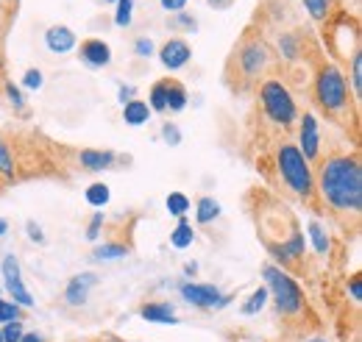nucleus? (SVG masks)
Listing matches in <instances>:
<instances>
[{
	"label": "nucleus",
	"mask_w": 362,
	"mask_h": 342,
	"mask_svg": "<svg viewBox=\"0 0 362 342\" xmlns=\"http://www.w3.org/2000/svg\"><path fill=\"white\" fill-rule=\"evenodd\" d=\"M134 56L136 59H151V56H156V45H153V40H151V37H136Z\"/></svg>",
	"instance_id": "nucleus-38"
},
{
	"label": "nucleus",
	"mask_w": 362,
	"mask_h": 342,
	"mask_svg": "<svg viewBox=\"0 0 362 342\" xmlns=\"http://www.w3.org/2000/svg\"><path fill=\"white\" fill-rule=\"evenodd\" d=\"M3 92H6V100H8V106L14 109V114H20V117H28V114H31V112H28V98H25L23 86L8 81V78H3Z\"/></svg>",
	"instance_id": "nucleus-23"
},
{
	"label": "nucleus",
	"mask_w": 362,
	"mask_h": 342,
	"mask_svg": "<svg viewBox=\"0 0 362 342\" xmlns=\"http://www.w3.org/2000/svg\"><path fill=\"white\" fill-rule=\"evenodd\" d=\"M307 342H329V340H326V337H310Z\"/></svg>",
	"instance_id": "nucleus-49"
},
{
	"label": "nucleus",
	"mask_w": 362,
	"mask_h": 342,
	"mask_svg": "<svg viewBox=\"0 0 362 342\" xmlns=\"http://www.w3.org/2000/svg\"><path fill=\"white\" fill-rule=\"evenodd\" d=\"M257 98H259V106H262V114L265 120L281 131H293L298 123V103H296V95L293 89L287 86L284 78L279 76H268L257 84Z\"/></svg>",
	"instance_id": "nucleus-6"
},
{
	"label": "nucleus",
	"mask_w": 362,
	"mask_h": 342,
	"mask_svg": "<svg viewBox=\"0 0 362 342\" xmlns=\"http://www.w3.org/2000/svg\"><path fill=\"white\" fill-rule=\"evenodd\" d=\"M176 31H184V34H195L198 31V20L189 14V11H179L173 14V23H170Z\"/></svg>",
	"instance_id": "nucleus-34"
},
{
	"label": "nucleus",
	"mask_w": 362,
	"mask_h": 342,
	"mask_svg": "<svg viewBox=\"0 0 362 342\" xmlns=\"http://www.w3.org/2000/svg\"><path fill=\"white\" fill-rule=\"evenodd\" d=\"M273 170L279 175V181L284 184V189L290 195H296L298 201L317 206L315 198V170L313 165L304 159V153L298 151V145L293 139H281L273 151Z\"/></svg>",
	"instance_id": "nucleus-3"
},
{
	"label": "nucleus",
	"mask_w": 362,
	"mask_h": 342,
	"mask_svg": "<svg viewBox=\"0 0 362 342\" xmlns=\"http://www.w3.org/2000/svg\"><path fill=\"white\" fill-rule=\"evenodd\" d=\"M273 67V50L265 37L248 31L240 42L234 45V53L228 59V81L234 89H251L262 78H268Z\"/></svg>",
	"instance_id": "nucleus-2"
},
{
	"label": "nucleus",
	"mask_w": 362,
	"mask_h": 342,
	"mask_svg": "<svg viewBox=\"0 0 362 342\" xmlns=\"http://www.w3.org/2000/svg\"><path fill=\"white\" fill-rule=\"evenodd\" d=\"M313 98H315L317 109L326 117L337 120V123H349L351 106H357L351 92H349L346 73L334 61H320L317 64L315 81H313Z\"/></svg>",
	"instance_id": "nucleus-4"
},
{
	"label": "nucleus",
	"mask_w": 362,
	"mask_h": 342,
	"mask_svg": "<svg viewBox=\"0 0 362 342\" xmlns=\"http://www.w3.org/2000/svg\"><path fill=\"white\" fill-rule=\"evenodd\" d=\"M145 103L153 114H168V78H159V81L151 84Z\"/></svg>",
	"instance_id": "nucleus-24"
},
{
	"label": "nucleus",
	"mask_w": 362,
	"mask_h": 342,
	"mask_svg": "<svg viewBox=\"0 0 362 342\" xmlns=\"http://www.w3.org/2000/svg\"><path fill=\"white\" fill-rule=\"evenodd\" d=\"M20 342H45V337H42V334H37V331H25Z\"/></svg>",
	"instance_id": "nucleus-45"
},
{
	"label": "nucleus",
	"mask_w": 362,
	"mask_h": 342,
	"mask_svg": "<svg viewBox=\"0 0 362 342\" xmlns=\"http://www.w3.org/2000/svg\"><path fill=\"white\" fill-rule=\"evenodd\" d=\"M276 56L284 61V64H296L304 59V42H301V34L298 31H281L279 40H276Z\"/></svg>",
	"instance_id": "nucleus-16"
},
{
	"label": "nucleus",
	"mask_w": 362,
	"mask_h": 342,
	"mask_svg": "<svg viewBox=\"0 0 362 342\" xmlns=\"http://www.w3.org/2000/svg\"><path fill=\"white\" fill-rule=\"evenodd\" d=\"M192 242H195V228H192V223H189L187 217H179L176 228L170 231V245H173L176 251H187Z\"/></svg>",
	"instance_id": "nucleus-25"
},
{
	"label": "nucleus",
	"mask_w": 362,
	"mask_h": 342,
	"mask_svg": "<svg viewBox=\"0 0 362 342\" xmlns=\"http://www.w3.org/2000/svg\"><path fill=\"white\" fill-rule=\"evenodd\" d=\"M42 86H45V73H42L40 67H28V70L23 73V89L37 92V89H42Z\"/></svg>",
	"instance_id": "nucleus-35"
},
{
	"label": "nucleus",
	"mask_w": 362,
	"mask_h": 342,
	"mask_svg": "<svg viewBox=\"0 0 362 342\" xmlns=\"http://www.w3.org/2000/svg\"><path fill=\"white\" fill-rule=\"evenodd\" d=\"M25 234H28V240L37 242V245H45L47 242L45 231H42V225H40L37 220H25Z\"/></svg>",
	"instance_id": "nucleus-39"
},
{
	"label": "nucleus",
	"mask_w": 362,
	"mask_h": 342,
	"mask_svg": "<svg viewBox=\"0 0 362 342\" xmlns=\"http://www.w3.org/2000/svg\"><path fill=\"white\" fill-rule=\"evenodd\" d=\"M0 342H3V334H0Z\"/></svg>",
	"instance_id": "nucleus-51"
},
{
	"label": "nucleus",
	"mask_w": 362,
	"mask_h": 342,
	"mask_svg": "<svg viewBox=\"0 0 362 342\" xmlns=\"http://www.w3.org/2000/svg\"><path fill=\"white\" fill-rule=\"evenodd\" d=\"M159 8L173 17V14H179V11H187V0H159Z\"/></svg>",
	"instance_id": "nucleus-40"
},
{
	"label": "nucleus",
	"mask_w": 362,
	"mask_h": 342,
	"mask_svg": "<svg viewBox=\"0 0 362 342\" xmlns=\"http://www.w3.org/2000/svg\"><path fill=\"white\" fill-rule=\"evenodd\" d=\"M6 234H8V220L0 217V237H6Z\"/></svg>",
	"instance_id": "nucleus-47"
},
{
	"label": "nucleus",
	"mask_w": 362,
	"mask_h": 342,
	"mask_svg": "<svg viewBox=\"0 0 362 342\" xmlns=\"http://www.w3.org/2000/svg\"><path fill=\"white\" fill-rule=\"evenodd\" d=\"M307 234H310V242H313V248H315L317 256H329V251H332V240H329L326 228H323L317 220H310V223H307Z\"/></svg>",
	"instance_id": "nucleus-28"
},
{
	"label": "nucleus",
	"mask_w": 362,
	"mask_h": 342,
	"mask_svg": "<svg viewBox=\"0 0 362 342\" xmlns=\"http://www.w3.org/2000/svg\"><path fill=\"white\" fill-rule=\"evenodd\" d=\"M179 295L184 298V303L195 306V309H215V303L221 300V290L215 284H198V281H181Z\"/></svg>",
	"instance_id": "nucleus-10"
},
{
	"label": "nucleus",
	"mask_w": 362,
	"mask_h": 342,
	"mask_svg": "<svg viewBox=\"0 0 362 342\" xmlns=\"http://www.w3.org/2000/svg\"><path fill=\"white\" fill-rule=\"evenodd\" d=\"M84 201L90 204L92 209H106L109 206V201H112V189L103 184V181H95V184H90L87 187V192H84Z\"/></svg>",
	"instance_id": "nucleus-29"
},
{
	"label": "nucleus",
	"mask_w": 362,
	"mask_h": 342,
	"mask_svg": "<svg viewBox=\"0 0 362 342\" xmlns=\"http://www.w3.org/2000/svg\"><path fill=\"white\" fill-rule=\"evenodd\" d=\"M156 56H159V61H162V67L168 73H176V70H184L192 61V47L181 37H170L168 42L156 50Z\"/></svg>",
	"instance_id": "nucleus-9"
},
{
	"label": "nucleus",
	"mask_w": 362,
	"mask_h": 342,
	"mask_svg": "<svg viewBox=\"0 0 362 342\" xmlns=\"http://www.w3.org/2000/svg\"><path fill=\"white\" fill-rule=\"evenodd\" d=\"M23 314H25V309H20L14 300L0 298V326L14 323V320H23Z\"/></svg>",
	"instance_id": "nucleus-32"
},
{
	"label": "nucleus",
	"mask_w": 362,
	"mask_h": 342,
	"mask_svg": "<svg viewBox=\"0 0 362 342\" xmlns=\"http://www.w3.org/2000/svg\"><path fill=\"white\" fill-rule=\"evenodd\" d=\"M231 300H234V295H221V300L215 303V309H226V306L231 303Z\"/></svg>",
	"instance_id": "nucleus-46"
},
{
	"label": "nucleus",
	"mask_w": 362,
	"mask_h": 342,
	"mask_svg": "<svg viewBox=\"0 0 362 342\" xmlns=\"http://www.w3.org/2000/svg\"><path fill=\"white\" fill-rule=\"evenodd\" d=\"M100 3H117V0H100Z\"/></svg>",
	"instance_id": "nucleus-50"
},
{
	"label": "nucleus",
	"mask_w": 362,
	"mask_h": 342,
	"mask_svg": "<svg viewBox=\"0 0 362 342\" xmlns=\"http://www.w3.org/2000/svg\"><path fill=\"white\" fill-rule=\"evenodd\" d=\"M349 84H351V98H354V103L360 106L362 100V50L357 53H351V59H349V78H346Z\"/></svg>",
	"instance_id": "nucleus-27"
},
{
	"label": "nucleus",
	"mask_w": 362,
	"mask_h": 342,
	"mask_svg": "<svg viewBox=\"0 0 362 342\" xmlns=\"http://www.w3.org/2000/svg\"><path fill=\"white\" fill-rule=\"evenodd\" d=\"M349 293H351V300L360 303L362 300V276H351L349 278Z\"/></svg>",
	"instance_id": "nucleus-42"
},
{
	"label": "nucleus",
	"mask_w": 362,
	"mask_h": 342,
	"mask_svg": "<svg viewBox=\"0 0 362 342\" xmlns=\"http://www.w3.org/2000/svg\"><path fill=\"white\" fill-rule=\"evenodd\" d=\"M6 76V61H3V50H0V78Z\"/></svg>",
	"instance_id": "nucleus-48"
},
{
	"label": "nucleus",
	"mask_w": 362,
	"mask_h": 342,
	"mask_svg": "<svg viewBox=\"0 0 362 342\" xmlns=\"http://www.w3.org/2000/svg\"><path fill=\"white\" fill-rule=\"evenodd\" d=\"M262 278H265V287H268V295H271L276 312L287 323H301V317L307 312V298H304L301 284L293 278V273L281 270L273 261H265L262 264Z\"/></svg>",
	"instance_id": "nucleus-5"
},
{
	"label": "nucleus",
	"mask_w": 362,
	"mask_h": 342,
	"mask_svg": "<svg viewBox=\"0 0 362 342\" xmlns=\"http://www.w3.org/2000/svg\"><path fill=\"white\" fill-rule=\"evenodd\" d=\"M136 98V86L134 84H120L117 86V100H120V106H126L129 100H134Z\"/></svg>",
	"instance_id": "nucleus-41"
},
{
	"label": "nucleus",
	"mask_w": 362,
	"mask_h": 342,
	"mask_svg": "<svg viewBox=\"0 0 362 342\" xmlns=\"http://www.w3.org/2000/svg\"><path fill=\"white\" fill-rule=\"evenodd\" d=\"M206 6L215 8V11H226V8L234 6V0H206Z\"/></svg>",
	"instance_id": "nucleus-43"
},
{
	"label": "nucleus",
	"mask_w": 362,
	"mask_h": 342,
	"mask_svg": "<svg viewBox=\"0 0 362 342\" xmlns=\"http://www.w3.org/2000/svg\"><path fill=\"white\" fill-rule=\"evenodd\" d=\"M151 117H153V112L148 109V103L142 98H134V100H129L123 106V123L132 126V129H139V126L151 123Z\"/></svg>",
	"instance_id": "nucleus-18"
},
{
	"label": "nucleus",
	"mask_w": 362,
	"mask_h": 342,
	"mask_svg": "<svg viewBox=\"0 0 362 342\" xmlns=\"http://www.w3.org/2000/svg\"><path fill=\"white\" fill-rule=\"evenodd\" d=\"M221 214H223V209H221V201H218V198L201 195V198L195 201V223H198V225H212Z\"/></svg>",
	"instance_id": "nucleus-20"
},
{
	"label": "nucleus",
	"mask_w": 362,
	"mask_h": 342,
	"mask_svg": "<svg viewBox=\"0 0 362 342\" xmlns=\"http://www.w3.org/2000/svg\"><path fill=\"white\" fill-rule=\"evenodd\" d=\"M0 334H3V342H20L25 329H23V320H14V323H6L0 326Z\"/></svg>",
	"instance_id": "nucleus-37"
},
{
	"label": "nucleus",
	"mask_w": 362,
	"mask_h": 342,
	"mask_svg": "<svg viewBox=\"0 0 362 342\" xmlns=\"http://www.w3.org/2000/svg\"><path fill=\"white\" fill-rule=\"evenodd\" d=\"M315 198L340 223H357L362 214V162L360 153H329L315 170Z\"/></svg>",
	"instance_id": "nucleus-1"
},
{
	"label": "nucleus",
	"mask_w": 362,
	"mask_h": 342,
	"mask_svg": "<svg viewBox=\"0 0 362 342\" xmlns=\"http://www.w3.org/2000/svg\"><path fill=\"white\" fill-rule=\"evenodd\" d=\"M296 131H298V151L304 153V159L313 165L320 159V148H323V139H320V120H317L315 112H304L298 114V123H296Z\"/></svg>",
	"instance_id": "nucleus-8"
},
{
	"label": "nucleus",
	"mask_w": 362,
	"mask_h": 342,
	"mask_svg": "<svg viewBox=\"0 0 362 342\" xmlns=\"http://www.w3.org/2000/svg\"><path fill=\"white\" fill-rule=\"evenodd\" d=\"M134 8H136V0H117L115 3V25L117 28H132Z\"/></svg>",
	"instance_id": "nucleus-30"
},
{
	"label": "nucleus",
	"mask_w": 362,
	"mask_h": 342,
	"mask_svg": "<svg viewBox=\"0 0 362 342\" xmlns=\"http://www.w3.org/2000/svg\"><path fill=\"white\" fill-rule=\"evenodd\" d=\"M165 206H168V214H173V217H187V212L192 209V201L184 192H170L165 198Z\"/></svg>",
	"instance_id": "nucleus-31"
},
{
	"label": "nucleus",
	"mask_w": 362,
	"mask_h": 342,
	"mask_svg": "<svg viewBox=\"0 0 362 342\" xmlns=\"http://www.w3.org/2000/svg\"><path fill=\"white\" fill-rule=\"evenodd\" d=\"M100 278L95 276V273H78V276H73L70 281H67V287H64V303L67 306H73V309H78V306H84L87 300H90V290L98 284Z\"/></svg>",
	"instance_id": "nucleus-12"
},
{
	"label": "nucleus",
	"mask_w": 362,
	"mask_h": 342,
	"mask_svg": "<svg viewBox=\"0 0 362 342\" xmlns=\"http://www.w3.org/2000/svg\"><path fill=\"white\" fill-rule=\"evenodd\" d=\"M159 136H162V142H165V145H170V148L181 145V129L176 126V123H170V120H165V123H162Z\"/></svg>",
	"instance_id": "nucleus-36"
},
{
	"label": "nucleus",
	"mask_w": 362,
	"mask_h": 342,
	"mask_svg": "<svg viewBox=\"0 0 362 342\" xmlns=\"http://www.w3.org/2000/svg\"><path fill=\"white\" fill-rule=\"evenodd\" d=\"M139 317L148 320V323H159V326H176L179 317H176V309L170 300H148L139 306Z\"/></svg>",
	"instance_id": "nucleus-15"
},
{
	"label": "nucleus",
	"mask_w": 362,
	"mask_h": 342,
	"mask_svg": "<svg viewBox=\"0 0 362 342\" xmlns=\"http://www.w3.org/2000/svg\"><path fill=\"white\" fill-rule=\"evenodd\" d=\"M189 103V92L187 86L181 84L179 78H170L168 76V114H181Z\"/></svg>",
	"instance_id": "nucleus-21"
},
{
	"label": "nucleus",
	"mask_w": 362,
	"mask_h": 342,
	"mask_svg": "<svg viewBox=\"0 0 362 342\" xmlns=\"http://www.w3.org/2000/svg\"><path fill=\"white\" fill-rule=\"evenodd\" d=\"M132 254V242H123V240H106L100 245L92 248L90 259L92 261H117V259H126Z\"/></svg>",
	"instance_id": "nucleus-17"
},
{
	"label": "nucleus",
	"mask_w": 362,
	"mask_h": 342,
	"mask_svg": "<svg viewBox=\"0 0 362 342\" xmlns=\"http://www.w3.org/2000/svg\"><path fill=\"white\" fill-rule=\"evenodd\" d=\"M195 273H198V264H195V261H187V264H184V276H187V281H192Z\"/></svg>",
	"instance_id": "nucleus-44"
},
{
	"label": "nucleus",
	"mask_w": 362,
	"mask_h": 342,
	"mask_svg": "<svg viewBox=\"0 0 362 342\" xmlns=\"http://www.w3.org/2000/svg\"><path fill=\"white\" fill-rule=\"evenodd\" d=\"M78 59L90 67V70H103V67H109L112 64V47L109 42H103V40H98V37H90V40H84V42L78 45Z\"/></svg>",
	"instance_id": "nucleus-11"
},
{
	"label": "nucleus",
	"mask_w": 362,
	"mask_h": 342,
	"mask_svg": "<svg viewBox=\"0 0 362 342\" xmlns=\"http://www.w3.org/2000/svg\"><path fill=\"white\" fill-rule=\"evenodd\" d=\"M0 181H3V184L17 181V159H14L11 142H8L3 134H0Z\"/></svg>",
	"instance_id": "nucleus-22"
},
{
	"label": "nucleus",
	"mask_w": 362,
	"mask_h": 342,
	"mask_svg": "<svg viewBox=\"0 0 362 342\" xmlns=\"http://www.w3.org/2000/svg\"><path fill=\"white\" fill-rule=\"evenodd\" d=\"M45 47L53 56H67L78 47V37L70 25H50L45 31Z\"/></svg>",
	"instance_id": "nucleus-13"
},
{
	"label": "nucleus",
	"mask_w": 362,
	"mask_h": 342,
	"mask_svg": "<svg viewBox=\"0 0 362 342\" xmlns=\"http://www.w3.org/2000/svg\"><path fill=\"white\" fill-rule=\"evenodd\" d=\"M271 303V295H268V287L262 284V287H257L248 298L240 303V314H245V317H254V314H259L265 306Z\"/></svg>",
	"instance_id": "nucleus-26"
},
{
	"label": "nucleus",
	"mask_w": 362,
	"mask_h": 342,
	"mask_svg": "<svg viewBox=\"0 0 362 342\" xmlns=\"http://www.w3.org/2000/svg\"><path fill=\"white\" fill-rule=\"evenodd\" d=\"M117 165V153L115 151H103V148H84L78 151V167L87 172H106Z\"/></svg>",
	"instance_id": "nucleus-14"
},
{
	"label": "nucleus",
	"mask_w": 362,
	"mask_h": 342,
	"mask_svg": "<svg viewBox=\"0 0 362 342\" xmlns=\"http://www.w3.org/2000/svg\"><path fill=\"white\" fill-rule=\"evenodd\" d=\"M103 225H106V214L100 212V209H95L90 217V223H87V240H90V242H98V240H100Z\"/></svg>",
	"instance_id": "nucleus-33"
},
{
	"label": "nucleus",
	"mask_w": 362,
	"mask_h": 342,
	"mask_svg": "<svg viewBox=\"0 0 362 342\" xmlns=\"http://www.w3.org/2000/svg\"><path fill=\"white\" fill-rule=\"evenodd\" d=\"M0 278H3V290L8 293V298H14V303L20 309H34V298L23 281V270H20V259L14 254H6L0 261Z\"/></svg>",
	"instance_id": "nucleus-7"
},
{
	"label": "nucleus",
	"mask_w": 362,
	"mask_h": 342,
	"mask_svg": "<svg viewBox=\"0 0 362 342\" xmlns=\"http://www.w3.org/2000/svg\"><path fill=\"white\" fill-rule=\"evenodd\" d=\"M301 6L317 25H326L329 20H334V11H337V0H301Z\"/></svg>",
	"instance_id": "nucleus-19"
}]
</instances>
